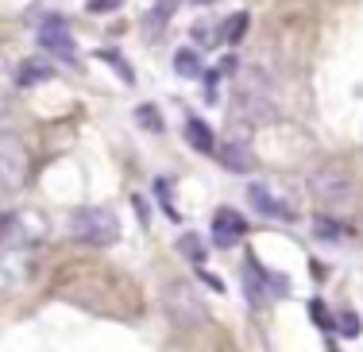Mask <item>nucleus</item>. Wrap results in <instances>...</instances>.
I'll return each mask as SVG.
<instances>
[{"instance_id": "1", "label": "nucleus", "mask_w": 363, "mask_h": 352, "mask_svg": "<svg viewBox=\"0 0 363 352\" xmlns=\"http://www.w3.org/2000/svg\"><path fill=\"white\" fill-rule=\"evenodd\" d=\"M70 233L74 240H82V244H116L120 240V221L116 213L105 209V205H82V209L70 213Z\"/></svg>"}, {"instance_id": "2", "label": "nucleus", "mask_w": 363, "mask_h": 352, "mask_svg": "<svg viewBox=\"0 0 363 352\" xmlns=\"http://www.w3.org/2000/svg\"><path fill=\"white\" fill-rule=\"evenodd\" d=\"M309 190H313V197L325 205V209H348V205L356 202L352 178L344 175V170H336V167L313 170V175H309Z\"/></svg>"}, {"instance_id": "3", "label": "nucleus", "mask_w": 363, "mask_h": 352, "mask_svg": "<svg viewBox=\"0 0 363 352\" xmlns=\"http://www.w3.org/2000/svg\"><path fill=\"white\" fill-rule=\"evenodd\" d=\"M28 182V148L20 136H0V190H20Z\"/></svg>"}, {"instance_id": "4", "label": "nucleus", "mask_w": 363, "mask_h": 352, "mask_svg": "<svg viewBox=\"0 0 363 352\" xmlns=\"http://www.w3.org/2000/svg\"><path fill=\"white\" fill-rule=\"evenodd\" d=\"M240 113L244 116H252V120H271V116H279V105H274V93H271V85H267L259 74H247V82L240 85Z\"/></svg>"}, {"instance_id": "5", "label": "nucleus", "mask_w": 363, "mask_h": 352, "mask_svg": "<svg viewBox=\"0 0 363 352\" xmlns=\"http://www.w3.org/2000/svg\"><path fill=\"white\" fill-rule=\"evenodd\" d=\"M167 306H170V314H174V321H182V325H201L205 321V306H201V298L189 290V282H170Z\"/></svg>"}, {"instance_id": "6", "label": "nucleus", "mask_w": 363, "mask_h": 352, "mask_svg": "<svg viewBox=\"0 0 363 352\" xmlns=\"http://www.w3.org/2000/svg\"><path fill=\"white\" fill-rule=\"evenodd\" d=\"M39 43L47 50H55L62 62H74V58H77V43H74L70 28H66L62 20H47V23H43V28H39Z\"/></svg>"}, {"instance_id": "7", "label": "nucleus", "mask_w": 363, "mask_h": 352, "mask_svg": "<svg viewBox=\"0 0 363 352\" xmlns=\"http://www.w3.org/2000/svg\"><path fill=\"white\" fill-rule=\"evenodd\" d=\"M244 233H247V225H244V217H240L236 209H217L213 213V244L217 248H232Z\"/></svg>"}, {"instance_id": "8", "label": "nucleus", "mask_w": 363, "mask_h": 352, "mask_svg": "<svg viewBox=\"0 0 363 352\" xmlns=\"http://www.w3.org/2000/svg\"><path fill=\"white\" fill-rule=\"evenodd\" d=\"M217 159H220L224 170H232V175H252V170H255L252 148H247V143H240V140H224L220 148H217Z\"/></svg>"}, {"instance_id": "9", "label": "nucleus", "mask_w": 363, "mask_h": 352, "mask_svg": "<svg viewBox=\"0 0 363 352\" xmlns=\"http://www.w3.org/2000/svg\"><path fill=\"white\" fill-rule=\"evenodd\" d=\"M247 197H252V205L259 213H263V217H279V221H298L294 217V205L290 202H282L279 194H271L267 190V186H247Z\"/></svg>"}, {"instance_id": "10", "label": "nucleus", "mask_w": 363, "mask_h": 352, "mask_svg": "<svg viewBox=\"0 0 363 352\" xmlns=\"http://www.w3.org/2000/svg\"><path fill=\"white\" fill-rule=\"evenodd\" d=\"M186 140H189V148L201 151V155H217V148H220V140L213 136V128L205 124V120H197V116L186 120Z\"/></svg>"}, {"instance_id": "11", "label": "nucleus", "mask_w": 363, "mask_h": 352, "mask_svg": "<svg viewBox=\"0 0 363 352\" xmlns=\"http://www.w3.org/2000/svg\"><path fill=\"white\" fill-rule=\"evenodd\" d=\"M50 74H55V66H47L43 58H28V62L20 66V85H35V82H47Z\"/></svg>"}, {"instance_id": "12", "label": "nucleus", "mask_w": 363, "mask_h": 352, "mask_svg": "<svg viewBox=\"0 0 363 352\" xmlns=\"http://www.w3.org/2000/svg\"><path fill=\"white\" fill-rule=\"evenodd\" d=\"M174 74L178 78H201V58H197V50H178L174 55Z\"/></svg>"}, {"instance_id": "13", "label": "nucleus", "mask_w": 363, "mask_h": 352, "mask_svg": "<svg viewBox=\"0 0 363 352\" xmlns=\"http://www.w3.org/2000/svg\"><path fill=\"white\" fill-rule=\"evenodd\" d=\"M247 23H252V20H247V12H232L228 20H224V28H220V39L224 43H240V39H244V31H247Z\"/></svg>"}, {"instance_id": "14", "label": "nucleus", "mask_w": 363, "mask_h": 352, "mask_svg": "<svg viewBox=\"0 0 363 352\" xmlns=\"http://www.w3.org/2000/svg\"><path fill=\"white\" fill-rule=\"evenodd\" d=\"M178 252L186 255V260H194V263H201L205 260V240L197 236V233H186L178 240Z\"/></svg>"}, {"instance_id": "15", "label": "nucleus", "mask_w": 363, "mask_h": 352, "mask_svg": "<svg viewBox=\"0 0 363 352\" xmlns=\"http://www.w3.org/2000/svg\"><path fill=\"white\" fill-rule=\"evenodd\" d=\"M135 120H140L147 132H162V128H167V124H162V113L155 105H140V109H135Z\"/></svg>"}, {"instance_id": "16", "label": "nucleus", "mask_w": 363, "mask_h": 352, "mask_svg": "<svg viewBox=\"0 0 363 352\" xmlns=\"http://www.w3.org/2000/svg\"><path fill=\"white\" fill-rule=\"evenodd\" d=\"M101 58H105V62H108V66H112V70H116V74H120V78H124L128 85H132V82H135V74H132V66H128V62H124V58H120V55H116V50H101Z\"/></svg>"}, {"instance_id": "17", "label": "nucleus", "mask_w": 363, "mask_h": 352, "mask_svg": "<svg viewBox=\"0 0 363 352\" xmlns=\"http://www.w3.org/2000/svg\"><path fill=\"white\" fill-rule=\"evenodd\" d=\"M317 236L321 240H340L344 236V225H336V221H328V217H317Z\"/></svg>"}, {"instance_id": "18", "label": "nucleus", "mask_w": 363, "mask_h": 352, "mask_svg": "<svg viewBox=\"0 0 363 352\" xmlns=\"http://www.w3.org/2000/svg\"><path fill=\"white\" fill-rule=\"evenodd\" d=\"M85 8H89L93 16H108V12H120L124 0H85Z\"/></svg>"}, {"instance_id": "19", "label": "nucleus", "mask_w": 363, "mask_h": 352, "mask_svg": "<svg viewBox=\"0 0 363 352\" xmlns=\"http://www.w3.org/2000/svg\"><path fill=\"white\" fill-rule=\"evenodd\" d=\"M340 333H344V337H356V333H359V317L352 314V310L340 314Z\"/></svg>"}, {"instance_id": "20", "label": "nucleus", "mask_w": 363, "mask_h": 352, "mask_svg": "<svg viewBox=\"0 0 363 352\" xmlns=\"http://www.w3.org/2000/svg\"><path fill=\"white\" fill-rule=\"evenodd\" d=\"M205 101H217V74L205 78Z\"/></svg>"}, {"instance_id": "21", "label": "nucleus", "mask_w": 363, "mask_h": 352, "mask_svg": "<svg viewBox=\"0 0 363 352\" xmlns=\"http://www.w3.org/2000/svg\"><path fill=\"white\" fill-rule=\"evenodd\" d=\"M201 279H205V282H209V287H213V290H217V295H220V290H224V282L217 279V275H209V271H201Z\"/></svg>"}, {"instance_id": "22", "label": "nucleus", "mask_w": 363, "mask_h": 352, "mask_svg": "<svg viewBox=\"0 0 363 352\" xmlns=\"http://www.w3.org/2000/svg\"><path fill=\"white\" fill-rule=\"evenodd\" d=\"M8 221H12V217H8V213H0V240H4V233H8Z\"/></svg>"}, {"instance_id": "23", "label": "nucleus", "mask_w": 363, "mask_h": 352, "mask_svg": "<svg viewBox=\"0 0 363 352\" xmlns=\"http://www.w3.org/2000/svg\"><path fill=\"white\" fill-rule=\"evenodd\" d=\"M194 4H213V0H194Z\"/></svg>"}]
</instances>
